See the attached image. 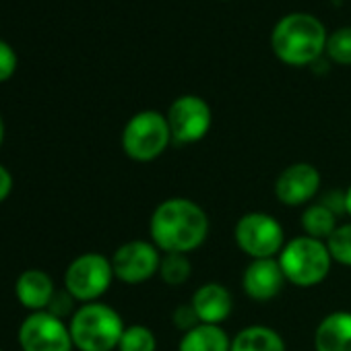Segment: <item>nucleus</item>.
Here are the masks:
<instances>
[{
  "label": "nucleus",
  "mask_w": 351,
  "mask_h": 351,
  "mask_svg": "<svg viewBox=\"0 0 351 351\" xmlns=\"http://www.w3.org/2000/svg\"><path fill=\"white\" fill-rule=\"evenodd\" d=\"M211 232L207 211L189 197L161 201L149 217V240L165 254H191L199 250Z\"/></svg>",
  "instance_id": "nucleus-1"
},
{
  "label": "nucleus",
  "mask_w": 351,
  "mask_h": 351,
  "mask_svg": "<svg viewBox=\"0 0 351 351\" xmlns=\"http://www.w3.org/2000/svg\"><path fill=\"white\" fill-rule=\"evenodd\" d=\"M326 27L310 13L283 15L271 34L275 56L289 66H310L320 60L326 50Z\"/></svg>",
  "instance_id": "nucleus-2"
},
{
  "label": "nucleus",
  "mask_w": 351,
  "mask_h": 351,
  "mask_svg": "<svg viewBox=\"0 0 351 351\" xmlns=\"http://www.w3.org/2000/svg\"><path fill=\"white\" fill-rule=\"evenodd\" d=\"M69 328L77 351H116L126 324L116 308L99 300L79 304Z\"/></svg>",
  "instance_id": "nucleus-3"
},
{
  "label": "nucleus",
  "mask_w": 351,
  "mask_h": 351,
  "mask_svg": "<svg viewBox=\"0 0 351 351\" xmlns=\"http://www.w3.org/2000/svg\"><path fill=\"white\" fill-rule=\"evenodd\" d=\"M277 261L285 275V281L300 289H312L324 283L335 265L326 242L308 238L304 234L287 240Z\"/></svg>",
  "instance_id": "nucleus-4"
},
{
  "label": "nucleus",
  "mask_w": 351,
  "mask_h": 351,
  "mask_svg": "<svg viewBox=\"0 0 351 351\" xmlns=\"http://www.w3.org/2000/svg\"><path fill=\"white\" fill-rule=\"evenodd\" d=\"M171 141L165 114L157 110H141L128 118L122 128L120 145L128 159L136 163H149L161 157Z\"/></svg>",
  "instance_id": "nucleus-5"
},
{
  "label": "nucleus",
  "mask_w": 351,
  "mask_h": 351,
  "mask_svg": "<svg viewBox=\"0 0 351 351\" xmlns=\"http://www.w3.org/2000/svg\"><path fill=\"white\" fill-rule=\"evenodd\" d=\"M236 246L250 258H277L287 238L281 221L265 211H248L234 226Z\"/></svg>",
  "instance_id": "nucleus-6"
},
{
  "label": "nucleus",
  "mask_w": 351,
  "mask_h": 351,
  "mask_svg": "<svg viewBox=\"0 0 351 351\" xmlns=\"http://www.w3.org/2000/svg\"><path fill=\"white\" fill-rule=\"evenodd\" d=\"M114 281L112 261L101 252H83L73 258L64 271V289L77 304L99 302Z\"/></svg>",
  "instance_id": "nucleus-7"
},
{
  "label": "nucleus",
  "mask_w": 351,
  "mask_h": 351,
  "mask_svg": "<svg viewBox=\"0 0 351 351\" xmlns=\"http://www.w3.org/2000/svg\"><path fill=\"white\" fill-rule=\"evenodd\" d=\"M167 124L171 132V141L178 145H195L203 141L213 124L211 106L195 93L180 95L167 108Z\"/></svg>",
  "instance_id": "nucleus-8"
},
{
  "label": "nucleus",
  "mask_w": 351,
  "mask_h": 351,
  "mask_svg": "<svg viewBox=\"0 0 351 351\" xmlns=\"http://www.w3.org/2000/svg\"><path fill=\"white\" fill-rule=\"evenodd\" d=\"M21 351H75L69 322L44 312H29L17 330Z\"/></svg>",
  "instance_id": "nucleus-9"
},
{
  "label": "nucleus",
  "mask_w": 351,
  "mask_h": 351,
  "mask_svg": "<svg viewBox=\"0 0 351 351\" xmlns=\"http://www.w3.org/2000/svg\"><path fill=\"white\" fill-rule=\"evenodd\" d=\"M161 250L151 240H128L110 256L116 281L124 285H143L157 277Z\"/></svg>",
  "instance_id": "nucleus-10"
},
{
  "label": "nucleus",
  "mask_w": 351,
  "mask_h": 351,
  "mask_svg": "<svg viewBox=\"0 0 351 351\" xmlns=\"http://www.w3.org/2000/svg\"><path fill=\"white\" fill-rule=\"evenodd\" d=\"M322 186V176L310 161H295L283 167L275 180L273 193L283 207H308Z\"/></svg>",
  "instance_id": "nucleus-11"
},
{
  "label": "nucleus",
  "mask_w": 351,
  "mask_h": 351,
  "mask_svg": "<svg viewBox=\"0 0 351 351\" xmlns=\"http://www.w3.org/2000/svg\"><path fill=\"white\" fill-rule=\"evenodd\" d=\"M287 285L285 275L277 258H256L250 261L242 273V289L246 298L258 304L273 302Z\"/></svg>",
  "instance_id": "nucleus-12"
},
{
  "label": "nucleus",
  "mask_w": 351,
  "mask_h": 351,
  "mask_svg": "<svg viewBox=\"0 0 351 351\" xmlns=\"http://www.w3.org/2000/svg\"><path fill=\"white\" fill-rule=\"evenodd\" d=\"M191 304L201 320V324H219L232 316L234 312V295L228 285L219 281H207L199 285L191 298Z\"/></svg>",
  "instance_id": "nucleus-13"
},
{
  "label": "nucleus",
  "mask_w": 351,
  "mask_h": 351,
  "mask_svg": "<svg viewBox=\"0 0 351 351\" xmlns=\"http://www.w3.org/2000/svg\"><path fill=\"white\" fill-rule=\"evenodd\" d=\"M56 291L54 279L42 269H27L15 281V298L29 312L48 310Z\"/></svg>",
  "instance_id": "nucleus-14"
},
{
  "label": "nucleus",
  "mask_w": 351,
  "mask_h": 351,
  "mask_svg": "<svg viewBox=\"0 0 351 351\" xmlns=\"http://www.w3.org/2000/svg\"><path fill=\"white\" fill-rule=\"evenodd\" d=\"M314 351H351V312L332 310L314 330Z\"/></svg>",
  "instance_id": "nucleus-15"
},
{
  "label": "nucleus",
  "mask_w": 351,
  "mask_h": 351,
  "mask_svg": "<svg viewBox=\"0 0 351 351\" xmlns=\"http://www.w3.org/2000/svg\"><path fill=\"white\" fill-rule=\"evenodd\" d=\"M230 351H287L281 332L267 324H248L232 337Z\"/></svg>",
  "instance_id": "nucleus-16"
},
{
  "label": "nucleus",
  "mask_w": 351,
  "mask_h": 351,
  "mask_svg": "<svg viewBox=\"0 0 351 351\" xmlns=\"http://www.w3.org/2000/svg\"><path fill=\"white\" fill-rule=\"evenodd\" d=\"M232 337L219 324H199L184 332L178 341V351H230Z\"/></svg>",
  "instance_id": "nucleus-17"
},
{
  "label": "nucleus",
  "mask_w": 351,
  "mask_h": 351,
  "mask_svg": "<svg viewBox=\"0 0 351 351\" xmlns=\"http://www.w3.org/2000/svg\"><path fill=\"white\" fill-rule=\"evenodd\" d=\"M339 226H341L339 215L332 213L320 201H314L308 207H304V211L300 215V228H302L304 236L320 240V242H326Z\"/></svg>",
  "instance_id": "nucleus-18"
},
{
  "label": "nucleus",
  "mask_w": 351,
  "mask_h": 351,
  "mask_svg": "<svg viewBox=\"0 0 351 351\" xmlns=\"http://www.w3.org/2000/svg\"><path fill=\"white\" fill-rule=\"evenodd\" d=\"M157 277L167 287H180V285L189 283V279L193 277V263H191L189 254H178V252L161 254Z\"/></svg>",
  "instance_id": "nucleus-19"
},
{
  "label": "nucleus",
  "mask_w": 351,
  "mask_h": 351,
  "mask_svg": "<svg viewBox=\"0 0 351 351\" xmlns=\"http://www.w3.org/2000/svg\"><path fill=\"white\" fill-rule=\"evenodd\" d=\"M116 351H157L155 330L147 324H126Z\"/></svg>",
  "instance_id": "nucleus-20"
},
{
  "label": "nucleus",
  "mask_w": 351,
  "mask_h": 351,
  "mask_svg": "<svg viewBox=\"0 0 351 351\" xmlns=\"http://www.w3.org/2000/svg\"><path fill=\"white\" fill-rule=\"evenodd\" d=\"M326 248L335 265L351 269V219L335 230V234L326 240Z\"/></svg>",
  "instance_id": "nucleus-21"
},
{
  "label": "nucleus",
  "mask_w": 351,
  "mask_h": 351,
  "mask_svg": "<svg viewBox=\"0 0 351 351\" xmlns=\"http://www.w3.org/2000/svg\"><path fill=\"white\" fill-rule=\"evenodd\" d=\"M326 56L343 66L351 64V25H343L335 29L326 40Z\"/></svg>",
  "instance_id": "nucleus-22"
},
{
  "label": "nucleus",
  "mask_w": 351,
  "mask_h": 351,
  "mask_svg": "<svg viewBox=\"0 0 351 351\" xmlns=\"http://www.w3.org/2000/svg\"><path fill=\"white\" fill-rule=\"evenodd\" d=\"M171 324L184 335V332L193 330L195 326H199L201 320H199V316H197L193 304L189 302V304H180L178 308H176V310L171 312Z\"/></svg>",
  "instance_id": "nucleus-23"
},
{
  "label": "nucleus",
  "mask_w": 351,
  "mask_h": 351,
  "mask_svg": "<svg viewBox=\"0 0 351 351\" xmlns=\"http://www.w3.org/2000/svg\"><path fill=\"white\" fill-rule=\"evenodd\" d=\"M77 308H79V304L75 302V298L66 289H62V291H56V295L52 298V302L48 306V312L69 322Z\"/></svg>",
  "instance_id": "nucleus-24"
},
{
  "label": "nucleus",
  "mask_w": 351,
  "mask_h": 351,
  "mask_svg": "<svg viewBox=\"0 0 351 351\" xmlns=\"http://www.w3.org/2000/svg\"><path fill=\"white\" fill-rule=\"evenodd\" d=\"M17 64L19 60L13 46L0 40V83H7L9 79H13V75L17 73Z\"/></svg>",
  "instance_id": "nucleus-25"
},
{
  "label": "nucleus",
  "mask_w": 351,
  "mask_h": 351,
  "mask_svg": "<svg viewBox=\"0 0 351 351\" xmlns=\"http://www.w3.org/2000/svg\"><path fill=\"white\" fill-rule=\"evenodd\" d=\"M13 186H15V178H13L11 169L0 163V205H3L11 197Z\"/></svg>",
  "instance_id": "nucleus-26"
},
{
  "label": "nucleus",
  "mask_w": 351,
  "mask_h": 351,
  "mask_svg": "<svg viewBox=\"0 0 351 351\" xmlns=\"http://www.w3.org/2000/svg\"><path fill=\"white\" fill-rule=\"evenodd\" d=\"M345 215H349V219H351V184L345 191Z\"/></svg>",
  "instance_id": "nucleus-27"
},
{
  "label": "nucleus",
  "mask_w": 351,
  "mask_h": 351,
  "mask_svg": "<svg viewBox=\"0 0 351 351\" xmlns=\"http://www.w3.org/2000/svg\"><path fill=\"white\" fill-rule=\"evenodd\" d=\"M5 118H3V114H0V147H3V143H5Z\"/></svg>",
  "instance_id": "nucleus-28"
},
{
  "label": "nucleus",
  "mask_w": 351,
  "mask_h": 351,
  "mask_svg": "<svg viewBox=\"0 0 351 351\" xmlns=\"http://www.w3.org/2000/svg\"><path fill=\"white\" fill-rule=\"evenodd\" d=\"M0 351H5V349H3V347H0Z\"/></svg>",
  "instance_id": "nucleus-29"
}]
</instances>
